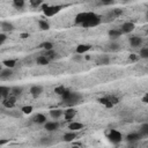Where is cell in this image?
Here are the masks:
<instances>
[{"label": "cell", "instance_id": "36", "mask_svg": "<svg viewBox=\"0 0 148 148\" xmlns=\"http://www.w3.org/2000/svg\"><path fill=\"white\" fill-rule=\"evenodd\" d=\"M29 2H30V5L32 6V7H39L42 3H43V0H29Z\"/></svg>", "mask_w": 148, "mask_h": 148}, {"label": "cell", "instance_id": "39", "mask_svg": "<svg viewBox=\"0 0 148 148\" xmlns=\"http://www.w3.org/2000/svg\"><path fill=\"white\" fill-rule=\"evenodd\" d=\"M103 5H105V6H109V5H111V3H113L114 2V0H99Z\"/></svg>", "mask_w": 148, "mask_h": 148}, {"label": "cell", "instance_id": "18", "mask_svg": "<svg viewBox=\"0 0 148 148\" xmlns=\"http://www.w3.org/2000/svg\"><path fill=\"white\" fill-rule=\"evenodd\" d=\"M76 138H77L76 131H71V132H68V133H65V135H64V140H65L66 142L74 141Z\"/></svg>", "mask_w": 148, "mask_h": 148}, {"label": "cell", "instance_id": "26", "mask_svg": "<svg viewBox=\"0 0 148 148\" xmlns=\"http://www.w3.org/2000/svg\"><path fill=\"white\" fill-rule=\"evenodd\" d=\"M22 91H23V88L22 87H18V86H15V87H12L10 88V94L14 95V96H16V97L18 95H21Z\"/></svg>", "mask_w": 148, "mask_h": 148}, {"label": "cell", "instance_id": "41", "mask_svg": "<svg viewBox=\"0 0 148 148\" xmlns=\"http://www.w3.org/2000/svg\"><path fill=\"white\" fill-rule=\"evenodd\" d=\"M142 102H143V103H146V104H148V92L142 97Z\"/></svg>", "mask_w": 148, "mask_h": 148}, {"label": "cell", "instance_id": "29", "mask_svg": "<svg viewBox=\"0 0 148 148\" xmlns=\"http://www.w3.org/2000/svg\"><path fill=\"white\" fill-rule=\"evenodd\" d=\"M139 132L141 133L142 136H148V123H145L140 126V130Z\"/></svg>", "mask_w": 148, "mask_h": 148}, {"label": "cell", "instance_id": "24", "mask_svg": "<svg viewBox=\"0 0 148 148\" xmlns=\"http://www.w3.org/2000/svg\"><path fill=\"white\" fill-rule=\"evenodd\" d=\"M0 95H1L2 98L8 97L10 95V88L9 87H6V86H1L0 87Z\"/></svg>", "mask_w": 148, "mask_h": 148}, {"label": "cell", "instance_id": "23", "mask_svg": "<svg viewBox=\"0 0 148 148\" xmlns=\"http://www.w3.org/2000/svg\"><path fill=\"white\" fill-rule=\"evenodd\" d=\"M36 62H37L38 65L44 66V65H47V64L50 62V60H49L44 54H42V56H38V57L36 58Z\"/></svg>", "mask_w": 148, "mask_h": 148}, {"label": "cell", "instance_id": "42", "mask_svg": "<svg viewBox=\"0 0 148 148\" xmlns=\"http://www.w3.org/2000/svg\"><path fill=\"white\" fill-rule=\"evenodd\" d=\"M20 37L23 38V39H24V38H28V37H29V34H21Z\"/></svg>", "mask_w": 148, "mask_h": 148}, {"label": "cell", "instance_id": "13", "mask_svg": "<svg viewBox=\"0 0 148 148\" xmlns=\"http://www.w3.org/2000/svg\"><path fill=\"white\" fill-rule=\"evenodd\" d=\"M31 120H32V123H36V124L42 125V124H45V123H46V117H45L43 113H36V114L31 118Z\"/></svg>", "mask_w": 148, "mask_h": 148}, {"label": "cell", "instance_id": "5", "mask_svg": "<svg viewBox=\"0 0 148 148\" xmlns=\"http://www.w3.org/2000/svg\"><path fill=\"white\" fill-rule=\"evenodd\" d=\"M108 139L112 142V143H118L123 140V135L120 132H118L117 130H110L108 133Z\"/></svg>", "mask_w": 148, "mask_h": 148}, {"label": "cell", "instance_id": "38", "mask_svg": "<svg viewBox=\"0 0 148 148\" xmlns=\"http://www.w3.org/2000/svg\"><path fill=\"white\" fill-rule=\"evenodd\" d=\"M139 58H140V57H139V56H136V54H134V53L130 54V57H128V59H130L131 61H136Z\"/></svg>", "mask_w": 148, "mask_h": 148}, {"label": "cell", "instance_id": "30", "mask_svg": "<svg viewBox=\"0 0 148 148\" xmlns=\"http://www.w3.org/2000/svg\"><path fill=\"white\" fill-rule=\"evenodd\" d=\"M44 56H45V57L51 61L52 59H54V58H56L57 53H56L53 50H47V51H45V52H44Z\"/></svg>", "mask_w": 148, "mask_h": 148}, {"label": "cell", "instance_id": "11", "mask_svg": "<svg viewBox=\"0 0 148 148\" xmlns=\"http://www.w3.org/2000/svg\"><path fill=\"white\" fill-rule=\"evenodd\" d=\"M130 45L132 47H139L142 45V38L139 36H132L130 37Z\"/></svg>", "mask_w": 148, "mask_h": 148}, {"label": "cell", "instance_id": "7", "mask_svg": "<svg viewBox=\"0 0 148 148\" xmlns=\"http://www.w3.org/2000/svg\"><path fill=\"white\" fill-rule=\"evenodd\" d=\"M60 127V124L56 120V121H46L45 124H44V128L46 130V131H49V132H54V131H57L58 128Z\"/></svg>", "mask_w": 148, "mask_h": 148}, {"label": "cell", "instance_id": "40", "mask_svg": "<svg viewBox=\"0 0 148 148\" xmlns=\"http://www.w3.org/2000/svg\"><path fill=\"white\" fill-rule=\"evenodd\" d=\"M82 56L81 54H79V53H76L74 57H73V60H75V61H80V60H82Z\"/></svg>", "mask_w": 148, "mask_h": 148}, {"label": "cell", "instance_id": "8", "mask_svg": "<svg viewBox=\"0 0 148 148\" xmlns=\"http://www.w3.org/2000/svg\"><path fill=\"white\" fill-rule=\"evenodd\" d=\"M134 28H135V25H134L133 22H125V23L121 24L120 30L123 31V34H130L134 30Z\"/></svg>", "mask_w": 148, "mask_h": 148}, {"label": "cell", "instance_id": "20", "mask_svg": "<svg viewBox=\"0 0 148 148\" xmlns=\"http://www.w3.org/2000/svg\"><path fill=\"white\" fill-rule=\"evenodd\" d=\"M108 34H109V36H110L111 39H117V38H119L121 36L123 31L120 29H111V30H109Z\"/></svg>", "mask_w": 148, "mask_h": 148}, {"label": "cell", "instance_id": "1", "mask_svg": "<svg viewBox=\"0 0 148 148\" xmlns=\"http://www.w3.org/2000/svg\"><path fill=\"white\" fill-rule=\"evenodd\" d=\"M74 21L76 24H80L83 28H91V27L98 25L102 22V16H99L92 12H86V13L76 14Z\"/></svg>", "mask_w": 148, "mask_h": 148}, {"label": "cell", "instance_id": "2", "mask_svg": "<svg viewBox=\"0 0 148 148\" xmlns=\"http://www.w3.org/2000/svg\"><path fill=\"white\" fill-rule=\"evenodd\" d=\"M62 102H64V105H67V106H73L77 103H80V101L82 99V95L80 92H76V91H66L62 96Z\"/></svg>", "mask_w": 148, "mask_h": 148}, {"label": "cell", "instance_id": "3", "mask_svg": "<svg viewBox=\"0 0 148 148\" xmlns=\"http://www.w3.org/2000/svg\"><path fill=\"white\" fill-rule=\"evenodd\" d=\"M65 6L64 5H44L42 8L43 10V14L47 17H51V16H54L56 14H58Z\"/></svg>", "mask_w": 148, "mask_h": 148}, {"label": "cell", "instance_id": "6", "mask_svg": "<svg viewBox=\"0 0 148 148\" xmlns=\"http://www.w3.org/2000/svg\"><path fill=\"white\" fill-rule=\"evenodd\" d=\"M15 104H16V96H14L12 94L8 97L2 98V105L7 109H13L15 106Z\"/></svg>", "mask_w": 148, "mask_h": 148}, {"label": "cell", "instance_id": "21", "mask_svg": "<svg viewBox=\"0 0 148 148\" xmlns=\"http://www.w3.org/2000/svg\"><path fill=\"white\" fill-rule=\"evenodd\" d=\"M68 128L71 131H80V130L83 128V124L82 123H79V121H72V123H69Z\"/></svg>", "mask_w": 148, "mask_h": 148}, {"label": "cell", "instance_id": "12", "mask_svg": "<svg viewBox=\"0 0 148 148\" xmlns=\"http://www.w3.org/2000/svg\"><path fill=\"white\" fill-rule=\"evenodd\" d=\"M75 114H76V111H75L72 106H69L68 109H66V110L64 111V117H65L66 120H72V119H74Z\"/></svg>", "mask_w": 148, "mask_h": 148}, {"label": "cell", "instance_id": "28", "mask_svg": "<svg viewBox=\"0 0 148 148\" xmlns=\"http://www.w3.org/2000/svg\"><path fill=\"white\" fill-rule=\"evenodd\" d=\"M38 25H39L40 30H49L50 29V23L46 20H39L38 21Z\"/></svg>", "mask_w": 148, "mask_h": 148}, {"label": "cell", "instance_id": "27", "mask_svg": "<svg viewBox=\"0 0 148 148\" xmlns=\"http://www.w3.org/2000/svg\"><path fill=\"white\" fill-rule=\"evenodd\" d=\"M69 89H67L65 86H57L56 88H54V92L57 94V95H60V96H62L66 91H68Z\"/></svg>", "mask_w": 148, "mask_h": 148}, {"label": "cell", "instance_id": "33", "mask_svg": "<svg viewBox=\"0 0 148 148\" xmlns=\"http://www.w3.org/2000/svg\"><path fill=\"white\" fill-rule=\"evenodd\" d=\"M139 57L142 59H148V47H142L139 52Z\"/></svg>", "mask_w": 148, "mask_h": 148}, {"label": "cell", "instance_id": "35", "mask_svg": "<svg viewBox=\"0 0 148 148\" xmlns=\"http://www.w3.org/2000/svg\"><path fill=\"white\" fill-rule=\"evenodd\" d=\"M21 111L24 113V114H29L32 112V106L31 105H24L21 108Z\"/></svg>", "mask_w": 148, "mask_h": 148}, {"label": "cell", "instance_id": "32", "mask_svg": "<svg viewBox=\"0 0 148 148\" xmlns=\"http://www.w3.org/2000/svg\"><path fill=\"white\" fill-rule=\"evenodd\" d=\"M39 47L44 49L45 51H47V50H53V44H52L51 42H43V43L39 45Z\"/></svg>", "mask_w": 148, "mask_h": 148}, {"label": "cell", "instance_id": "19", "mask_svg": "<svg viewBox=\"0 0 148 148\" xmlns=\"http://www.w3.org/2000/svg\"><path fill=\"white\" fill-rule=\"evenodd\" d=\"M62 114H64V110H61V109H52V110H50V116L56 120L59 119Z\"/></svg>", "mask_w": 148, "mask_h": 148}, {"label": "cell", "instance_id": "43", "mask_svg": "<svg viewBox=\"0 0 148 148\" xmlns=\"http://www.w3.org/2000/svg\"><path fill=\"white\" fill-rule=\"evenodd\" d=\"M147 20H148V13H147Z\"/></svg>", "mask_w": 148, "mask_h": 148}, {"label": "cell", "instance_id": "22", "mask_svg": "<svg viewBox=\"0 0 148 148\" xmlns=\"http://www.w3.org/2000/svg\"><path fill=\"white\" fill-rule=\"evenodd\" d=\"M17 64V60L16 59H7V60H3L2 61V65L5 67H8V68H14Z\"/></svg>", "mask_w": 148, "mask_h": 148}, {"label": "cell", "instance_id": "37", "mask_svg": "<svg viewBox=\"0 0 148 148\" xmlns=\"http://www.w3.org/2000/svg\"><path fill=\"white\" fill-rule=\"evenodd\" d=\"M6 39H7L6 32H1V34H0V45H3V43L6 42Z\"/></svg>", "mask_w": 148, "mask_h": 148}, {"label": "cell", "instance_id": "15", "mask_svg": "<svg viewBox=\"0 0 148 148\" xmlns=\"http://www.w3.org/2000/svg\"><path fill=\"white\" fill-rule=\"evenodd\" d=\"M43 92V87L39 86V84H36V86H32L30 88V94L32 97H38L40 94Z\"/></svg>", "mask_w": 148, "mask_h": 148}, {"label": "cell", "instance_id": "4", "mask_svg": "<svg viewBox=\"0 0 148 148\" xmlns=\"http://www.w3.org/2000/svg\"><path fill=\"white\" fill-rule=\"evenodd\" d=\"M98 102H99L102 105H104L105 108L110 109V108H113V106L119 102V98H118L117 96H114V95H108V96L101 97V98L98 99Z\"/></svg>", "mask_w": 148, "mask_h": 148}, {"label": "cell", "instance_id": "25", "mask_svg": "<svg viewBox=\"0 0 148 148\" xmlns=\"http://www.w3.org/2000/svg\"><path fill=\"white\" fill-rule=\"evenodd\" d=\"M109 61H110V59H109L108 56H99L97 58V60H96L97 65H108Z\"/></svg>", "mask_w": 148, "mask_h": 148}, {"label": "cell", "instance_id": "14", "mask_svg": "<svg viewBox=\"0 0 148 148\" xmlns=\"http://www.w3.org/2000/svg\"><path fill=\"white\" fill-rule=\"evenodd\" d=\"M90 49H91V45H90V44H80V45L76 46L75 52L79 53V54H83V53L88 52Z\"/></svg>", "mask_w": 148, "mask_h": 148}, {"label": "cell", "instance_id": "17", "mask_svg": "<svg viewBox=\"0 0 148 148\" xmlns=\"http://www.w3.org/2000/svg\"><path fill=\"white\" fill-rule=\"evenodd\" d=\"M13 74V68H8V67H5L3 69H1L0 72V79L1 80H6V79H9Z\"/></svg>", "mask_w": 148, "mask_h": 148}, {"label": "cell", "instance_id": "34", "mask_svg": "<svg viewBox=\"0 0 148 148\" xmlns=\"http://www.w3.org/2000/svg\"><path fill=\"white\" fill-rule=\"evenodd\" d=\"M110 51H118L119 49H120V45L118 44V43H114V42H111L110 44H109V47H108Z\"/></svg>", "mask_w": 148, "mask_h": 148}, {"label": "cell", "instance_id": "9", "mask_svg": "<svg viewBox=\"0 0 148 148\" xmlns=\"http://www.w3.org/2000/svg\"><path fill=\"white\" fill-rule=\"evenodd\" d=\"M0 28H1V31L2 32H10L14 30V25L13 23L8 22V21H2L0 23Z\"/></svg>", "mask_w": 148, "mask_h": 148}, {"label": "cell", "instance_id": "10", "mask_svg": "<svg viewBox=\"0 0 148 148\" xmlns=\"http://www.w3.org/2000/svg\"><path fill=\"white\" fill-rule=\"evenodd\" d=\"M121 13H123V10H121V9H112V10H110V12L106 14L105 18H108L106 21H112L113 18L118 17L119 15H121Z\"/></svg>", "mask_w": 148, "mask_h": 148}, {"label": "cell", "instance_id": "16", "mask_svg": "<svg viewBox=\"0 0 148 148\" xmlns=\"http://www.w3.org/2000/svg\"><path fill=\"white\" fill-rule=\"evenodd\" d=\"M143 136L141 135L140 132H136V133H130L126 135V140L128 142H134V141H139L140 139H142Z\"/></svg>", "mask_w": 148, "mask_h": 148}, {"label": "cell", "instance_id": "31", "mask_svg": "<svg viewBox=\"0 0 148 148\" xmlns=\"http://www.w3.org/2000/svg\"><path fill=\"white\" fill-rule=\"evenodd\" d=\"M13 5H14L15 8L21 9V8L24 7V5H25V0H13Z\"/></svg>", "mask_w": 148, "mask_h": 148}]
</instances>
